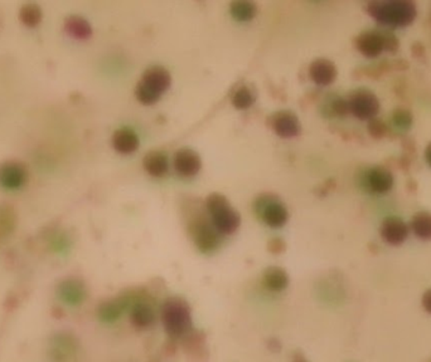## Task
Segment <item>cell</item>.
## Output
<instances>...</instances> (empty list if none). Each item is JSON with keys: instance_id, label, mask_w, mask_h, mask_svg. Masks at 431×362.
<instances>
[{"instance_id": "obj_2", "label": "cell", "mask_w": 431, "mask_h": 362, "mask_svg": "<svg viewBox=\"0 0 431 362\" xmlns=\"http://www.w3.org/2000/svg\"><path fill=\"white\" fill-rule=\"evenodd\" d=\"M164 329L173 337L187 335L192 329V317L187 302L179 297H170L162 309Z\"/></svg>"}, {"instance_id": "obj_31", "label": "cell", "mask_w": 431, "mask_h": 362, "mask_svg": "<svg viewBox=\"0 0 431 362\" xmlns=\"http://www.w3.org/2000/svg\"><path fill=\"white\" fill-rule=\"evenodd\" d=\"M384 51H389V52H396L398 49V37L391 32L384 31Z\"/></svg>"}, {"instance_id": "obj_10", "label": "cell", "mask_w": 431, "mask_h": 362, "mask_svg": "<svg viewBox=\"0 0 431 362\" xmlns=\"http://www.w3.org/2000/svg\"><path fill=\"white\" fill-rule=\"evenodd\" d=\"M79 352V341L72 334L61 332L51 338L49 359L54 362H70Z\"/></svg>"}, {"instance_id": "obj_11", "label": "cell", "mask_w": 431, "mask_h": 362, "mask_svg": "<svg viewBox=\"0 0 431 362\" xmlns=\"http://www.w3.org/2000/svg\"><path fill=\"white\" fill-rule=\"evenodd\" d=\"M409 232L410 228L405 223L404 219L395 215L386 216L380 227V234L382 236V239L391 245L402 244L407 239Z\"/></svg>"}, {"instance_id": "obj_20", "label": "cell", "mask_w": 431, "mask_h": 362, "mask_svg": "<svg viewBox=\"0 0 431 362\" xmlns=\"http://www.w3.org/2000/svg\"><path fill=\"white\" fill-rule=\"evenodd\" d=\"M263 284L271 292H282L289 284V275L280 267H269L263 272Z\"/></svg>"}, {"instance_id": "obj_24", "label": "cell", "mask_w": 431, "mask_h": 362, "mask_svg": "<svg viewBox=\"0 0 431 362\" xmlns=\"http://www.w3.org/2000/svg\"><path fill=\"white\" fill-rule=\"evenodd\" d=\"M229 10L236 19L249 20L257 15V7L250 0H235L229 4Z\"/></svg>"}, {"instance_id": "obj_36", "label": "cell", "mask_w": 431, "mask_h": 362, "mask_svg": "<svg viewBox=\"0 0 431 362\" xmlns=\"http://www.w3.org/2000/svg\"><path fill=\"white\" fill-rule=\"evenodd\" d=\"M293 362H309V361H307V360H305L304 357H302V356H299V357H297V359H295V360H294V361Z\"/></svg>"}, {"instance_id": "obj_8", "label": "cell", "mask_w": 431, "mask_h": 362, "mask_svg": "<svg viewBox=\"0 0 431 362\" xmlns=\"http://www.w3.org/2000/svg\"><path fill=\"white\" fill-rule=\"evenodd\" d=\"M348 111L361 120H371L380 111L377 96L368 88H357L352 91L347 100Z\"/></svg>"}, {"instance_id": "obj_27", "label": "cell", "mask_w": 431, "mask_h": 362, "mask_svg": "<svg viewBox=\"0 0 431 362\" xmlns=\"http://www.w3.org/2000/svg\"><path fill=\"white\" fill-rule=\"evenodd\" d=\"M391 121H392L393 126L398 128V130H409L412 126L414 116L407 108H396L391 114Z\"/></svg>"}, {"instance_id": "obj_25", "label": "cell", "mask_w": 431, "mask_h": 362, "mask_svg": "<svg viewBox=\"0 0 431 362\" xmlns=\"http://www.w3.org/2000/svg\"><path fill=\"white\" fill-rule=\"evenodd\" d=\"M21 20L27 26H35L42 19V8L37 3H26L19 10Z\"/></svg>"}, {"instance_id": "obj_3", "label": "cell", "mask_w": 431, "mask_h": 362, "mask_svg": "<svg viewBox=\"0 0 431 362\" xmlns=\"http://www.w3.org/2000/svg\"><path fill=\"white\" fill-rule=\"evenodd\" d=\"M206 207L213 225L221 234H232L236 232L241 223V216L237 213L236 209L229 204L226 196L218 193L209 195Z\"/></svg>"}, {"instance_id": "obj_5", "label": "cell", "mask_w": 431, "mask_h": 362, "mask_svg": "<svg viewBox=\"0 0 431 362\" xmlns=\"http://www.w3.org/2000/svg\"><path fill=\"white\" fill-rule=\"evenodd\" d=\"M252 208L259 219L265 221L273 228H280L288 221V209L285 208L277 195L265 193L260 194L254 200Z\"/></svg>"}, {"instance_id": "obj_26", "label": "cell", "mask_w": 431, "mask_h": 362, "mask_svg": "<svg viewBox=\"0 0 431 362\" xmlns=\"http://www.w3.org/2000/svg\"><path fill=\"white\" fill-rule=\"evenodd\" d=\"M255 100V94L251 88L247 86H241L237 88L235 94H232V105L237 108H247L252 105Z\"/></svg>"}, {"instance_id": "obj_32", "label": "cell", "mask_w": 431, "mask_h": 362, "mask_svg": "<svg viewBox=\"0 0 431 362\" xmlns=\"http://www.w3.org/2000/svg\"><path fill=\"white\" fill-rule=\"evenodd\" d=\"M68 239L63 234H58L54 236V239L51 241V247L54 249L56 252H62V250H66L68 248Z\"/></svg>"}, {"instance_id": "obj_18", "label": "cell", "mask_w": 431, "mask_h": 362, "mask_svg": "<svg viewBox=\"0 0 431 362\" xmlns=\"http://www.w3.org/2000/svg\"><path fill=\"white\" fill-rule=\"evenodd\" d=\"M309 74L311 80L320 86L333 83L337 77V67L332 60L317 58L310 63Z\"/></svg>"}, {"instance_id": "obj_29", "label": "cell", "mask_w": 431, "mask_h": 362, "mask_svg": "<svg viewBox=\"0 0 431 362\" xmlns=\"http://www.w3.org/2000/svg\"><path fill=\"white\" fill-rule=\"evenodd\" d=\"M15 227V214L9 208L0 209V235L10 233Z\"/></svg>"}, {"instance_id": "obj_12", "label": "cell", "mask_w": 431, "mask_h": 362, "mask_svg": "<svg viewBox=\"0 0 431 362\" xmlns=\"http://www.w3.org/2000/svg\"><path fill=\"white\" fill-rule=\"evenodd\" d=\"M57 295L68 306H80L88 298V288L83 282L77 278H66L58 283Z\"/></svg>"}, {"instance_id": "obj_13", "label": "cell", "mask_w": 431, "mask_h": 362, "mask_svg": "<svg viewBox=\"0 0 431 362\" xmlns=\"http://www.w3.org/2000/svg\"><path fill=\"white\" fill-rule=\"evenodd\" d=\"M355 43L361 53L368 58H375L384 51V31L378 29L364 31L362 33L358 34Z\"/></svg>"}, {"instance_id": "obj_1", "label": "cell", "mask_w": 431, "mask_h": 362, "mask_svg": "<svg viewBox=\"0 0 431 362\" xmlns=\"http://www.w3.org/2000/svg\"><path fill=\"white\" fill-rule=\"evenodd\" d=\"M366 9L380 24L389 27H407L418 15L415 3L409 0H375Z\"/></svg>"}, {"instance_id": "obj_16", "label": "cell", "mask_w": 431, "mask_h": 362, "mask_svg": "<svg viewBox=\"0 0 431 362\" xmlns=\"http://www.w3.org/2000/svg\"><path fill=\"white\" fill-rule=\"evenodd\" d=\"M131 316V321L135 326L138 327H149L154 323L156 320V313H155L154 307H153V302L148 293H143L140 300L136 302L134 307L130 311Z\"/></svg>"}, {"instance_id": "obj_28", "label": "cell", "mask_w": 431, "mask_h": 362, "mask_svg": "<svg viewBox=\"0 0 431 362\" xmlns=\"http://www.w3.org/2000/svg\"><path fill=\"white\" fill-rule=\"evenodd\" d=\"M323 112H325L328 116H339V114H347L348 112L347 101L338 97V96H333L332 100L325 102Z\"/></svg>"}, {"instance_id": "obj_33", "label": "cell", "mask_w": 431, "mask_h": 362, "mask_svg": "<svg viewBox=\"0 0 431 362\" xmlns=\"http://www.w3.org/2000/svg\"><path fill=\"white\" fill-rule=\"evenodd\" d=\"M268 248H269L271 253H282L284 249H285V243L280 238H274V239H271L269 241Z\"/></svg>"}, {"instance_id": "obj_35", "label": "cell", "mask_w": 431, "mask_h": 362, "mask_svg": "<svg viewBox=\"0 0 431 362\" xmlns=\"http://www.w3.org/2000/svg\"><path fill=\"white\" fill-rule=\"evenodd\" d=\"M425 160L429 164V166L431 168V142L428 144V146L425 148Z\"/></svg>"}, {"instance_id": "obj_14", "label": "cell", "mask_w": 431, "mask_h": 362, "mask_svg": "<svg viewBox=\"0 0 431 362\" xmlns=\"http://www.w3.org/2000/svg\"><path fill=\"white\" fill-rule=\"evenodd\" d=\"M28 178V170L21 161H4L0 165V184L7 189L22 187Z\"/></svg>"}, {"instance_id": "obj_19", "label": "cell", "mask_w": 431, "mask_h": 362, "mask_svg": "<svg viewBox=\"0 0 431 362\" xmlns=\"http://www.w3.org/2000/svg\"><path fill=\"white\" fill-rule=\"evenodd\" d=\"M113 146L122 154H130L139 148V137L130 128H117L113 134Z\"/></svg>"}, {"instance_id": "obj_23", "label": "cell", "mask_w": 431, "mask_h": 362, "mask_svg": "<svg viewBox=\"0 0 431 362\" xmlns=\"http://www.w3.org/2000/svg\"><path fill=\"white\" fill-rule=\"evenodd\" d=\"M65 28H66L68 33L72 34L76 38H81V40L88 38L92 33V29H91V26H90L88 20L85 19L81 15H77V14L68 15L65 20Z\"/></svg>"}, {"instance_id": "obj_22", "label": "cell", "mask_w": 431, "mask_h": 362, "mask_svg": "<svg viewBox=\"0 0 431 362\" xmlns=\"http://www.w3.org/2000/svg\"><path fill=\"white\" fill-rule=\"evenodd\" d=\"M412 233L421 241H431V213L418 212L411 218L410 227Z\"/></svg>"}, {"instance_id": "obj_6", "label": "cell", "mask_w": 431, "mask_h": 362, "mask_svg": "<svg viewBox=\"0 0 431 362\" xmlns=\"http://www.w3.org/2000/svg\"><path fill=\"white\" fill-rule=\"evenodd\" d=\"M190 238L195 241V247L202 253H212L221 247L222 236L217 230L213 223L204 216H197L188 224Z\"/></svg>"}, {"instance_id": "obj_17", "label": "cell", "mask_w": 431, "mask_h": 362, "mask_svg": "<svg viewBox=\"0 0 431 362\" xmlns=\"http://www.w3.org/2000/svg\"><path fill=\"white\" fill-rule=\"evenodd\" d=\"M174 166L178 174L182 176H193L202 166L200 155L189 148H179L174 155Z\"/></svg>"}, {"instance_id": "obj_34", "label": "cell", "mask_w": 431, "mask_h": 362, "mask_svg": "<svg viewBox=\"0 0 431 362\" xmlns=\"http://www.w3.org/2000/svg\"><path fill=\"white\" fill-rule=\"evenodd\" d=\"M421 302H423V307H424L425 311L431 315V288L428 289V291L425 292Z\"/></svg>"}, {"instance_id": "obj_15", "label": "cell", "mask_w": 431, "mask_h": 362, "mask_svg": "<svg viewBox=\"0 0 431 362\" xmlns=\"http://www.w3.org/2000/svg\"><path fill=\"white\" fill-rule=\"evenodd\" d=\"M269 122L271 128L283 137H294L302 130L297 114L291 111H277L270 116Z\"/></svg>"}, {"instance_id": "obj_9", "label": "cell", "mask_w": 431, "mask_h": 362, "mask_svg": "<svg viewBox=\"0 0 431 362\" xmlns=\"http://www.w3.org/2000/svg\"><path fill=\"white\" fill-rule=\"evenodd\" d=\"M361 188L372 194H386L393 187V176L389 169L376 165L368 168L359 178Z\"/></svg>"}, {"instance_id": "obj_7", "label": "cell", "mask_w": 431, "mask_h": 362, "mask_svg": "<svg viewBox=\"0 0 431 362\" xmlns=\"http://www.w3.org/2000/svg\"><path fill=\"white\" fill-rule=\"evenodd\" d=\"M143 293H144L143 291L125 292L114 300L104 302L97 309V316L100 321L105 322V323L117 321L125 312L131 311L135 303L140 300Z\"/></svg>"}, {"instance_id": "obj_30", "label": "cell", "mask_w": 431, "mask_h": 362, "mask_svg": "<svg viewBox=\"0 0 431 362\" xmlns=\"http://www.w3.org/2000/svg\"><path fill=\"white\" fill-rule=\"evenodd\" d=\"M368 130H370V134L376 137V139H381L386 135V125L381 120L377 119H371L370 123H368Z\"/></svg>"}, {"instance_id": "obj_4", "label": "cell", "mask_w": 431, "mask_h": 362, "mask_svg": "<svg viewBox=\"0 0 431 362\" xmlns=\"http://www.w3.org/2000/svg\"><path fill=\"white\" fill-rule=\"evenodd\" d=\"M172 77L162 66L149 67L135 88L136 98L144 105H152L159 100L161 94L169 87Z\"/></svg>"}, {"instance_id": "obj_21", "label": "cell", "mask_w": 431, "mask_h": 362, "mask_svg": "<svg viewBox=\"0 0 431 362\" xmlns=\"http://www.w3.org/2000/svg\"><path fill=\"white\" fill-rule=\"evenodd\" d=\"M143 164H144L145 170L148 171L149 174L153 175V176H162L168 170V157H167V155L162 153V151H158V150H153V151H150V153L145 155Z\"/></svg>"}]
</instances>
